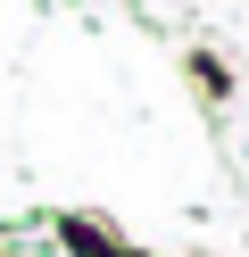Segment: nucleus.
I'll list each match as a JSON object with an SVG mask.
<instances>
[]
</instances>
